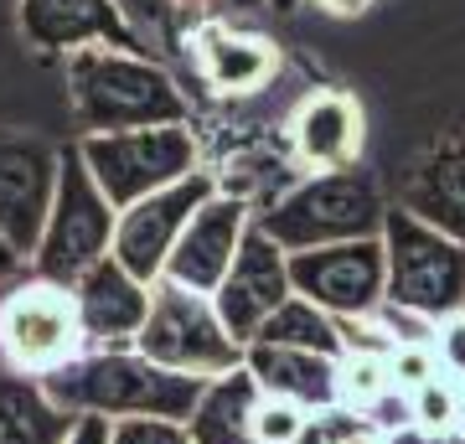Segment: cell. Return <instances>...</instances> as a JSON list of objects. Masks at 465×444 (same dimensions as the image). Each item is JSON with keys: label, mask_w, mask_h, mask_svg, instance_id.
I'll use <instances>...</instances> for the list:
<instances>
[{"label": "cell", "mask_w": 465, "mask_h": 444, "mask_svg": "<svg viewBox=\"0 0 465 444\" xmlns=\"http://www.w3.org/2000/svg\"><path fill=\"white\" fill-rule=\"evenodd\" d=\"M249 228H253V202L217 186L213 197L192 212V222L182 228V238L171 248L166 284H182L192 295H213L223 284V274L232 269V259H238Z\"/></svg>", "instance_id": "12"}, {"label": "cell", "mask_w": 465, "mask_h": 444, "mask_svg": "<svg viewBox=\"0 0 465 444\" xmlns=\"http://www.w3.org/2000/svg\"><path fill=\"white\" fill-rule=\"evenodd\" d=\"M388 444H465L460 429H424V424H403L393 434H382Z\"/></svg>", "instance_id": "30"}, {"label": "cell", "mask_w": 465, "mask_h": 444, "mask_svg": "<svg viewBox=\"0 0 465 444\" xmlns=\"http://www.w3.org/2000/svg\"><path fill=\"white\" fill-rule=\"evenodd\" d=\"M213 192H217V176L213 171H197V176H186V182L166 186V192H150V197H140L134 207H124V212L114 217L109 259L124 263L140 284H161L182 228L192 222V212H197Z\"/></svg>", "instance_id": "10"}, {"label": "cell", "mask_w": 465, "mask_h": 444, "mask_svg": "<svg viewBox=\"0 0 465 444\" xmlns=\"http://www.w3.org/2000/svg\"><path fill=\"white\" fill-rule=\"evenodd\" d=\"M259 382L238 367L228 378L202 382L197 403L186 413V439L192 444H253V413H259Z\"/></svg>", "instance_id": "20"}, {"label": "cell", "mask_w": 465, "mask_h": 444, "mask_svg": "<svg viewBox=\"0 0 465 444\" xmlns=\"http://www.w3.org/2000/svg\"><path fill=\"white\" fill-rule=\"evenodd\" d=\"M88 351L84 321H78V300L73 284L52 280H16L0 295V362L11 367V378L42 382L78 362Z\"/></svg>", "instance_id": "7"}, {"label": "cell", "mask_w": 465, "mask_h": 444, "mask_svg": "<svg viewBox=\"0 0 465 444\" xmlns=\"http://www.w3.org/2000/svg\"><path fill=\"white\" fill-rule=\"evenodd\" d=\"M388 372H393V388L414 393L430 378H440V357H434V341H409L388 351Z\"/></svg>", "instance_id": "26"}, {"label": "cell", "mask_w": 465, "mask_h": 444, "mask_svg": "<svg viewBox=\"0 0 465 444\" xmlns=\"http://www.w3.org/2000/svg\"><path fill=\"white\" fill-rule=\"evenodd\" d=\"M311 413L284 403V398H259V413H253V444H300V429H305Z\"/></svg>", "instance_id": "25"}, {"label": "cell", "mask_w": 465, "mask_h": 444, "mask_svg": "<svg viewBox=\"0 0 465 444\" xmlns=\"http://www.w3.org/2000/svg\"><path fill=\"white\" fill-rule=\"evenodd\" d=\"M42 393L67 419H104V424H114V419H176V424H186L202 382L155 367L134 346H109V351H84L63 372L42 378Z\"/></svg>", "instance_id": "2"}, {"label": "cell", "mask_w": 465, "mask_h": 444, "mask_svg": "<svg viewBox=\"0 0 465 444\" xmlns=\"http://www.w3.org/2000/svg\"><path fill=\"white\" fill-rule=\"evenodd\" d=\"M378 238H382V269H388V290H382L388 305H399V311L419 315L430 326L465 311V243L445 238L430 222H419L403 207L382 212Z\"/></svg>", "instance_id": "4"}, {"label": "cell", "mask_w": 465, "mask_h": 444, "mask_svg": "<svg viewBox=\"0 0 465 444\" xmlns=\"http://www.w3.org/2000/svg\"><path fill=\"white\" fill-rule=\"evenodd\" d=\"M67 429L73 419L42 393V382L0 378V444H63Z\"/></svg>", "instance_id": "21"}, {"label": "cell", "mask_w": 465, "mask_h": 444, "mask_svg": "<svg viewBox=\"0 0 465 444\" xmlns=\"http://www.w3.org/2000/svg\"><path fill=\"white\" fill-rule=\"evenodd\" d=\"M399 207L414 212L419 222L440 228L445 238L465 243V134L434 145L430 155H419L409 182H403Z\"/></svg>", "instance_id": "18"}, {"label": "cell", "mask_w": 465, "mask_h": 444, "mask_svg": "<svg viewBox=\"0 0 465 444\" xmlns=\"http://www.w3.org/2000/svg\"><path fill=\"white\" fill-rule=\"evenodd\" d=\"M269 5H274V11H295L300 0H269Z\"/></svg>", "instance_id": "35"}, {"label": "cell", "mask_w": 465, "mask_h": 444, "mask_svg": "<svg viewBox=\"0 0 465 444\" xmlns=\"http://www.w3.org/2000/svg\"><path fill=\"white\" fill-rule=\"evenodd\" d=\"M253 341H269V346H300V351H326V357H341L347 341H341V321H331L326 311H316L311 300L290 295L280 311L264 321V331Z\"/></svg>", "instance_id": "22"}, {"label": "cell", "mask_w": 465, "mask_h": 444, "mask_svg": "<svg viewBox=\"0 0 465 444\" xmlns=\"http://www.w3.org/2000/svg\"><path fill=\"white\" fill-rule=\"evenodd\" d=\"M88 176L99 182L114 212L134 207L150 192L186 182L207 171L202 165V140L192 124H155V130H114V134H84L78 140Z\"/></svg>", "instance_id": "5"}, {"label": "cell", "mask_w": 465, "mask_h": 444, "mask_svg": "<svg viewBox=\"0 0 465 444\" xmlns=\"http://www.w3.org/2000/svg\"><path fill=\"white\" fill-rule=\"evenodd\" d=\"M243 372L259 382L264 398H284V403H295L305 413L336 403V357H326V351L249 341L243 346Z\"/></svg>", "instance_id": "17"}, {"label": "cell", "mask_w": 465, "mask_h": 444, "mask_svg": "<svg viewBox=\"0 0 465 444\" xmlns=\"http://www.w3.org/2000/svg\"><path fill=\"white\" fill-rule=\"evenodd\" d=\"M63 444H109V424H104V419H73Z\"/></svg>", "instance_id": "31"}, {"label": "cell", "mask_w": 465, "mask_h": 444, "mask_svg": "<svg viewBox=\"0 0 465 444\" xmlns=\"http://www.w3.org/2000/svg\"><path fill=\"white\" fill-rule=\"evenodd\" d=\"M290 295H295V284H290V253L253 222L243 248H238V259H232V269L213 290V305H217V315H223L228 336L238 346H249L253 336L264 331V321L280 311Z\"/></svg>", "instance_id": "13"}, {"label": "cell", "mask_w": 465, "mask_h": 444, "mask_svg": "<svg viewBox=\"0 0 465 444\" xmlns=\"http://www.w3.org/2000/svg\"><path fill=\"white\" fill-rule=\"evenodd\" d=\"M134 351L150 357L155 367L176 372V378H197V382L228 378V372L243 367V346L228 336L213 295H192V290L166 280L150 290V315L134 336Z\"/></svg>", "instance_id": "8"}, {"label": "cell", "mask_w": 465, "mask_h": 444, "mask_svg": "<svg viewBox=\"0 0 465 444\" xmlns=\"http://www.w3.org/2000/svg\"><path fill=\"white\" fill-rule=\"evenodd\" d=\"M316 5H326V11H336V16H362L372 0H316Z\"/></svg>", "instance_id": "33"}, {"label": "cell", "mask_w": 465, "mask_h": 444, "mask_svg": "<svg viewBox=\"0 0 465 444\" xmlns=\"http://www.w3.org/2000/svg\"><path fill=\"white\" fill-rule=\"evenodd\" d=\"M434 357H440V372L455 382H465V311L445 315L434 326Z\"/></svg>", "instance_id": "29"}, {"label": "cell", "mask_w": 465, "mask_h": 444, "mask_svg": "<svg viewBox=\"0 0 465 444\" xmlns=\"http://www.w3.org/2000/svg\"><path fill=\"white\" fill-rule=\"evenodd\" d=\"M460 434H465V419H460Z\"/></svg>", "instance_id": "37"}, {"label": "cell", "mask_w": 465, "mask_h": 444, "mask_svg": "<svg viewBox=\"0 0 465 444\" xmlns=\"http://www.w3.org/2000/svg\"><path fill=\"white\" fill-rule=\"evenodd\" d=\"M192 57H197L202 83L232 99V94H259L274 67H280V52L269 47L264 36L253 32H228V26H202L192 36Z\"/></svg>", "instance_id": "19"}, {"label": "cell", "mask_w": 465, "mask_h": 444, "mask_svg": "<svg viewBox=\"0 0 465 444\" xmlns=\"http://www.w3.org/2000/svg\"><path fill=\"white\" fill-rule=\"evenodd\" d=\"M150 290H155V284H140L124 263H114V259L94 263L84 280L73 284L88 351L134 346V336H140V326H145V315H150Z\"/></svg>", "instance_id": "16"}, {"label": "cell", "mask_w": 465, "mask_h": 444, "mask_svg": "<svg viewBox=\"0 0 465 444\" xmlns=\"http://www.w3.org/2000/svg\"><path fill=\"white\" fill-rule=\"evenodd\" d=\"M114 207L99 192V182L88 176L78 145L63 150V165H57V192H52V212L42 222V238H36L32 269L36 280L52 284H78L99 259H109V243H114Z\"/></svg>", "instance_id": "6"}, {"label": "cell", "mask_w": 465, "mask_h": 444, "mask_svg": "<svg viewBox=\"0 0 465 444\" xmlns=\"http://www.w3.org/2000/svg\"><path fill=\"white\" fill-rule=\"evenodd\" d=\"M21 36L47 57H73L84 47H134L114 0H21Z\"/></svg>", "instance_id": "15"}, {"label": "cell", "mask_w": 465, "mask_h": 444, "mask_svg": "<svg viewBox=\"0 0 465 444\" xmlns=\"http://www.w3.org/2000/svg\"><path fill=\"white\" fill-rule=\"evenodd\" d=\"M67 99L84 134L155 130V124H192L182 83L166 63L124 47H84L67 57Z\"/></svg>", "instance_id": "1"}, {"label": "cell", "mask_w": 465, "mask_h": 444, "mask_svg": "<svg viewBox=\"0 0 465 444\" xmlns=\"http://www.w3.org/2000/svg\"><path fill=\"white\" fill-rule=\"evenodd\" d=\"M362 109L351 94L341 88H316L295 104L290 114V150L295 161L311 171V176H326V171H357L362 161Z\"/></svg>", "instance_id": "14"}, {"label": "cell", "mask_w": 465, "mask_h": 444, "mask_svg": "<svg viewBox=\"0 0 465 444\" xmlns=\"http://www.w3.org/2000/svg\"><path fill=\"white\" fill-rule=\"evenodd\" d=\"M290 284H295L300 300H311L331 321H367L388 290L382 238H351V243L290 253Z\"/></svg>", "instance_id": "9"}, {"label": "cell", "mask_w": 465, "mask_h": 444, "mask_svg": "<svg viewBox=\"0 0 465 444\" xmlns=\"http://www.w3.org/2000/svg\"><path fill=\"white\" fill-rule=\"evenodd\" d=\"M57 165H63V150L47 145L42 134L0 130V238L21 259H32L42 222L52 212Z\"/></svg>", "instance_id": "11"}, {"label": "cell", "mask_w": 465, "mask_h": 444, "mask_svg": "<svg viewBox=\"0 0 465 444\" xmlns=\"http://www.w3.org/2000/svg\"><path fill=\"white\" fill-rule=\"evenodd\" d=\"M21 269H26V259H21L16 248L5 243V238H0V284H11L21 274Z\"/></svg>", "instance_id": "32"}, {"label": "cell", "mask_w": 465, "mask_h": 444, "mask_svg": "<svg viewBox=\"0 0 465 444\" xmlns=\"http://www.w3.org/2000/svg\"><path fill=\"white\" fill-rule=\"evenodd\" d=\"M362 429H372V424L357 419L351 409H341V403H331V409H316L311 419H305L300 444H347L351 434H362Z\"/></svg>", "instance_id": "27"}, {"label": "cell", "mask_w": 465, "mask_h": 444, "mask_svg": "<svg viewBox=\"0 0 465 444\" xmlns=\"http://www.w3.org/2000/svg\"><path fill=\"white\" fill-rule=\"evenodd\" d=\"M109 444H192L176 419H114Z\"/></svg>", "instance_id": "28"}, {"label": "cell", "mask_w": 465, "mask_h": 444, "mask_svg": "<svg viewBox=\"0 0 465 444\" xmlns=\"http://www.w3.org/2000/svg\"><path fill=\"white\" fill-rule=\"evenodd\" d=\"M382 212L388 207L362 171H326V176H305L290 192H280L264 212H253V222L284 253H305V248L351 243V238H378Z\"/></svg>", "instance_id": "3"}, {"label": "cell", "mask_w": 465, "mask_h": 444, "mask_svg": "<svg viewBox=\"0 0 465 444\" xmlns=\"http://www.w3.org/2000/svg\"><path fill=\"white\" fill-rule=\"evenodd\" d=\"M409 413H414V424L424 429H460L465 419V382L455 378H430L424 388H414L409 393Z\"/></svg>", "instance_id": "24"}, {"label": "cell", "mask_w": 465, "mask_h": 444, "mask_svg": "<svg viewBox=\"0 0 465 444\" xmlns=\"http://www.w3.org/2000/svg\"><path fill=\"white\" fill-rule=\"evenodd\" d=\"M347 444H388V439H382L378 429H362V434H351V439H347Z\"/></svg>", "instance_id": "34"}, {"label": "cell", "mask_w": 465, "mask_h": 444, "mask_svg": "<svg viewBox=\"0 0 465 444\" xmlns=\"http://www.w3.org/2000/svg\"><path fill=\"white\" fill-rule=\"evenodd\" d=\"M393 388V372H388V351H341L336 357V403L351 409L357 419H372Z\"/></svg>", "instance_id": "23"}, {"label": "cell", "mask_w": 465, "mask_h": 444, "mask_svg": "<svg viewBox=\"0 0 465 444\" xmlns=\"http://www.w3.org/2000/svg\"><path fill=\"white\" fill-rule=\"evenodd\" d=\"M238 5H259V0H238Z\"/></svg>", "instance_id": "36"}]
</instances>
